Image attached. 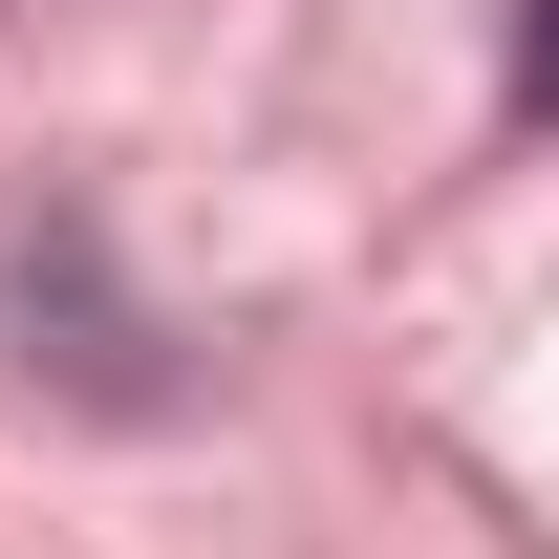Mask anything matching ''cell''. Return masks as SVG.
I'll list each match as a JSON object with an SVG mask.
<instances>
[{
    "mask_svg": "<svg viewBox=\"0 0 559 559\" xmlns=\"http://www.w3.org/2000/svg\"><path fill=\"white\" fill-rule=\"evenodd\" d=\"M516 108L559 130V0H516Z\"/></svg>",
    "mask_w": 559,
    "mask_h": 559,
    "instance_id": "cell-1",
    "label": "cell"
}]
</instances>
